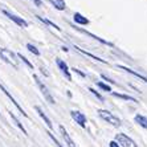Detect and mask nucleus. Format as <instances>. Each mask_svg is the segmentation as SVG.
<instances>
[{
    "label": "nucleus",
    "mask_w": 147,
    "mask_h": 147,
    "mask_svg": "<svg viewBox=\"0 0 147 147\" xmlns=\"http://www.w3.org/2000/svg\"><path fill=\"white\" fill-rule=\"evenodd\" d=\"M0 89H1V92H3L4 94H5V96H7L8 98L11 99V102H12V103H13V105H15V106L17 107V110H19V111H20V113L23 114V115H24V117H27V114H25V111H24V110H23V109H21V107H20V105L17 103V101H16V99H15L12 96H11V94H9V92H8V90L5 89V88H4V86L1 85V84H0Z\"/></svg>",
    "instance_id": "obj_9"
},
{
    "label": "nucleus",
    "mask_w": 147,
    "mask_h": 147,
    "mask_svg": "<svg viewBox=\"0 0 147 147\" xmlns=\"http://www.w3.org/2000/svg\"><path fill=\"white\" fill-rule=\"evenodd\" d=\"M17 57H19V58H20V60H21V61H23V62H24V64H25V65H28V68H33V65H32V64H31V62H29V61H28V60H27V58H25L24 57V56H23V55H21V53H17Z\"/></svg>",
    "instance_id": "obj_21"
},
{
    "label": "nucleus",
    "mask_w": 147,
    "mask_h": 147,
    "mask_svg": "<svg viewBox=\"0 0 147 147\" xmlns=\"http://www.w3.org/2000/svg\"><path fill=\"white\" fill-rule=\"evenodd\" d=\"M97 85H98L102 90H105V92H109V93L111 92V88H110L109 85H106V84H103V82H97Z\"/></svg>",
    "instance_id": "obj_22"
},
{
    "label": "nucleus",
    "mask_w": 147,
    "mask_h": 147,
    "mask_svg": "<svg viewBox=\"0 0 147 147\" xmlns=\"http://www.w3.org/2000/svg\"><path fill=\"white\" fill-rule=\"evenodd\" d=\"M98 115L102 118L105 122L110 123L111 126L114 127H119L121 126V119L117 118L113 113H110L109 110H98Z\"/></svg>",
    "instance_id": "obj_2"
},
{
    "label": "nucleus",
    "mask_w": 147,
    "mask_h": 147,
    "mask_svg": "<svg viewBox=\"0 0 147 147\" xmlns=\"http://www.w3.org/2000/svg\"><path fill=\"white\" fill-rule=\"evenodd\" d=\"M33 80L36 81V85L38 86V89H40V92H41V94L44 96V98L48 101L49 103H52V105H55L56 103V101H55V98H53V96L51 94V92L48 90V88L45 86V84L42 81H41L40 78H38V76L37 74H33Z\"/></svg>",
    "instance_id": "obj_1"
},
{
    "label": "nucleus",
    "mask_w": 147,
    "mask_h": 147,
    "mask_svg": "<svg viewBox=\"0 0 147 147\" xmlns=\"http://www.w3.org/2000/svg\"><path fill=\"white\" fill-rule=\"evenodd\" d=\"M110 93H111L114 97H117V98L126 99V101H131V102H138V101L134 98V97H130V96H127V94H121V93H114V92H110Z\"/></svg>",
    "instance_id": "obj_17"
},
{
    "label": "nucleus",
    "mask_w": 147,
    "mask_h": 147,
    "mask_svg": "<svg viewBox=\"0 0 147 147\" xmlns=\"http://www.w3.org/2000/svg\"><path fill=\"white\" fill-rule=\"evenodd\" d=\"M134 119H135V122H137L140 127H143V129H146V130H147V118H146V117L140 115V114H137Z\"/></svg>",
    "instance_id": "obj_16"
},
{
    "label": "nucleus",
    "mask_w": 147,
    "mask_h": 147,
    "mask_svg": "<svg viewBox=\"0 0 147 147\" xmlns=\"http://www.w3.org/2000/svg\"><path fill=\"white\" fill-rule=\"evenodd\" d=\"M70 115H72V118H73V119H74L77 123H78L80 126L85 129V127H86V117L84 115L81 111H77V110H72V111H70Z\"/></svg>",
    "instance_id": "obj_6"
},
{
    "label": "nucleus",
    "mask_w": 147,
    "mask_h": 147,
    "mask_svg": "<svg viewBox=\"0 0 147 147\" xmlns=\"http://www.w3.org/2000/svg\"><path fill=\"white\" fill-rule=\"evenodd\" d=\"M102 78H103V80H106V81H107V82H110V84H115V82H114V81H113V80H110V78H107L106 76H103V74H102Z\"/></svg>",
    "instance_id": "obj_27"
},
{
    "label": "nucleus",
    "mask_w": 147,
    "mask_h": 147,
    "mask_svg": "<svg viewBox=\"0 0 147 147\" xmlns=\"http://www.w3.org/2000/svg\"><path fill=\"white\" fill-rule=\"evenodd\" d=\"M74 49H77V51H78V52H81V53H84V55L89 56V57H92L93 60H96V61H98V62H102V64H107V61H105V60H102V58H99V57H97V56L92 55V53H89V52L84 51V49H81V48H80V47H77V45H74Z\"/></svg>",
    "instance_id": "obj_13"
},
{
    "label": "nucleus",
    "mask_w": 147,
    "mask_h": 147,
    "mask_svg": "<svg viewBox=\"0 0 147 147\" xmlns=\"http://www.w3.org/2000/svg\"><path fill=\"white\" fill-rule=\"evenodd\" d=\"M5 16L9 19V20H12L15 23V24H17L19 27H21V28H25V27H28V21H25L23 17H20V16H16V15H13V13H11V12H8V11H5V9H3L1 11Z\"/></svg>",
    "instance_id": "obj_5"
},
{
    "label": "nucleus",
    "mask_w": 147,
    "mask_h": 147,
    "mask_svg": "<svg viewBox=\"0 0 147 147\" xmlns=\"http://www.w3.org/2000/svg\"><path fill=\"white\" fill-rule=\"evenodd\" d=\"M33 1H34V4H36V5H38V7H41V5H42L41 0H33Z\"/></svg>",
    "instance_id": "obj_28"
},
{
    "label": "nucleus",
    "mask_w": 147,
    "mask_h": 147,
    "mask_svg": "<svg viewBox=\"0 0 147 147\" xmlns=\"http://www.w3.org/2000/svg\"><path fill=\"white\" fill-rule=\"evenodd\" d=\"M27 49L31 52V53H33L34 56H40V52H38V49L36 48L33 44H27Z\"/></svg>",
    "instance_id": "obj_20"
},
{
    "label": "nucleus",
    "mask_w": 147,
    "mask_h": 147,
    "mask_svg": "<svg viewBox=\"0 0 147 147\" xmlns=\"http://www.w3.org/2000/svg\"><path fill=\"white\" fill-rule=\"evenodd\" d=\"M73 20H74L77 24H80V25H88L89 24V20H88L85 16H82L81 13H74Z\"/></svg>",
    "instance_id": "obj_15"
},
{
    "label": "nucleus",
    "mask_w": 147,
    "mask_h": 147,
    "mask_svg": "<svg viewBox=\"0 0 147 147\" xmlns=\"http://www.w3.org/2000/svg\"><path fill=\"white\" fill-rule=\"evenodd\" d=\"M9 115H11V118H12V121H13V122H15V125H16V126L19 127V129H20V130L23 131V133H24V134H27V130H25V129H24V126L21 125V122H20V121L17 119V118H16V117H15L12 113H9Z\"/></svg>",
    "instance_id": "obj_19"
},
{
    "label": "nucleus",
    "mask_w": 147,
    "mask_h": 147,
    "mask_svg": "<svg viewBox=\"0 0 147 147\" xmlns=\"http://www.w3.org/2000/svg\"><path fill=\"white\" fill-rule=\"evenodd\" d=\"M0 57L3 58L4 61L7 62V64H9V65H12L15 69H17V62H16V57L17 56L15 55V53H12L11 51H8V49H0Z\"/></svg>",
    "instance_id": "obj_3"
},
{
    "label": "nucleus",
    "mask_w": 147,
    "mask_h": 147,
    "mask_svg": "<svg viewBox=\"0 0 147 147\" xmlns=\"http://www.w3.org/2000/svg\"><path fill=\"white\" fill-rule=\"evenodd\" d=\"M73 70H74V72L77 73V74H80V76H81V77H85V73H82L81 70H78V69H76V68H74V69H73Z\"/></svg>",
    "instance_id": "obj_26"
},
{
    "label": "nucleus",
    "mask_w": 147,
    "mask_h": 147,
    "mask_svg": "<svg viewBox=\"0 0 147 147\" xmlns=\"http://www.w3.org/2000/svg\"><path fill=\"white\" fill-rule=\"evenodd\" d=\"M76 29H78V31H81L82 33H85V34H88V36H90L92 38H96L97 41H99V42H102V44H105V45H107V47H114L111 42H109V41H106V40H103V38H101V37H98V36H96V34H93V33H90V32H88V31H85V29H82V28H76Z\"/></svg>",
    "instance_id": "obj_10"
},
{
    "label": "nucleus",
    "mask_w": 147,
    "mask_h": 147,
    "mask_svg": "<svg viewBox=\"0 0 147 147\" xmlns=\"http://www.w3.org/2000/svg\"><path fill=\"white\" fill-rule=\"evenodd\" d=\"M56 64H57V66L60 68V70L62 72V74L65 76V78L70 81V80H72V76H70V72H69L68 65H66L62 60H60V58H56Z\"/></svg>",
    "instance_id": "obj_7"
},
{
    "label": "nucleus",
    "mask_w": 147,
    "mask_h": 147,
    "mask_svg": "<svg viewBox=\"0 0 147 147\" xmlns=\"http://www.w3.org/2000/svg\"><path fill=\"white\" fill-rule=\"evenodd\" d=\"M48 135H49V137H51V139H52V140H53V142H55V143H56V146H57V147H62L61 144H60V142H58V140L56 139L55 137H53V134H52V133H49V131H48Z\"/></svg>",
    "instance_id": "obj_24"
},
{
    "label": "nucleus",
    "mask_w": 147,
    "mask_h": 147,
    "mask_svg": "<svg viewBox=\"0 0 147 147\" xmlns=\"http://www.w3.org/2000/svg\"><path fill=\"white\" fill-rule=\"evenodd\" d=\"M49 3L58 11H64L66 8V4H65V0H47Z\"/></svg>",
    "instance_id": "obj_11"
},
{
    "label": "nucleus",
    "mask_w": 147,
    "mask_h": 147,
    "mask_svg": "<svg viewBox=\"0 0 147 147\" xmlns=\"http://www.w3.org/2000/svg\"><path fill=\"white\" fill-rule=\"evenodd\" d=\"M89 92L92 93V94H94V96H96L97 98L99 99V101H102V102H103V101H105V99H103V97L101 96V94H99L98 92H96V90H94V89H92V88H89Z\"/></svg>",
    "instance_id": "obj_23"
},
{
    "label": "nucleus",
    "mask_w": 147,
    "mask_h": 147,
    "mask_svg": "<svg viewBox=\"0 0 147 147\" xmlns=\"http://www.w3.org/2000/svg\"><path fill=\"white\" fill-rule=\"evenodd\" d=\"M36 17H37L38 20H41V21H42V23H45V24H47V25H49V27H52V28H55L56 31H61V29H60V27H57V25H56L55 23H52L51 20H47V19H44V17H42V16H36Z\"/></svg>",
    "instance_id": "obj_18"
},
{
    "label": "nucleus",
    "mask_w": 147,
    "mask_h": 147,
    "mask_svg": "<svg viewBox=\"0 0 147 147\" xmlns=\"http://www.w3.org/2000/svg\"><path fill=\"white\" fill-rule=\"evenodd\" d=\"M115 142L118 144H121L122 147H138L137 143L134 142L133 139H131L130 137H127L126 134H117V137H115Z\"/></svg>",
    "instance_id": "obj_4"
},
{
    "label": "nucleus",
    "mask_w": 147,
    "mask_h": 147,
    "mask_svg": "<svg viewBox=\"0 0 147 147\" xmlns=\"http://www.w3.org/2000/svg\"><path fill=\"white\" fill-rule=\"evenodd\" d=\"M60 133H61V135H62V138H64V140L66 142V144H68V147H77V144L73 142V139L70 137H69V134H68V131H66V129L62 125H60Z\"/></svg>",
    "instance_id": "obj_8"
},
{
    "label": "nucleus",
    "mask_w": 147,
    "mask_h": 147,
    "mask_svg": "<svg viewBox=\"0 0 147 147\" xmlns=\"http://www.w3.org/2000/svg\"><path fill=\"white\" fill-rule=\"evenodd\" d=\"M34 110H36V111H37V113H38V115H40L41 118H42V121H44V122L47 123V126H48L49 129H52V122H51V119H49L48 117L45 115V113H44V111H42V110H41V107H38V106H34Z\"/></svg>",
    "instance_id": "obj_14"
},
{
    "label": "nucleus",
    "mask_w": 147,
    "mask_h": 147,
    "mask_svg": "<svg viewBox=\"0 0 147 147\" xmlns=\"http://www.w3.org/2000/svg\"><path fill=\"white\" fill-rule=\"evenodd\" d=\"M109 146H110V147H119V144L117 143L115 140H111V142L109 143Z\"/></svg>",
    "instance_id": "obj_25"
},
{
    "label": "nucleus",
    "mask_w": 147,
    "mask_h": 147,
    "mask_svg": "<svg viewBox=\"0 0 147 147\" xmlns=\"http://www.w3.org/2000/svg\"><path fill=\"white\" fill-rule=\"evenodd\" d=\"M118 68H119V69H123V70H126L127 73H130V74L135 76V77H137V78L142 80V81H144V82H146V84H147V77H144V76L139 74V73H137V72H134V70H131V69L126 68V66H123V65H118Z\"/></svg>",
    "instance_id": "obj_12"
}]
</instances>
